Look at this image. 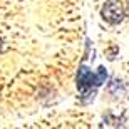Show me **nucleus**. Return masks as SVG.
<instances>
[{"instance_id":"f257e3e1","label":"nucleus","mask_w":129,"mask_h":129,"mask_svg":"<svg viewBox=\"0 0 129 129\" xmlns=\"http://www.w3.org/2000/svg\"><path fill=\"white\" fill-rule=\"evenodd\" d=\"M107 81V71L104 66H101L97 72H92L87 66H79L76 76V86L77 91L81 92L82 102H91L94 101L97 87H101L104 82Z\"/></svg>"},{"instance_id":"20e7f679","label":"nucleus","mask_w":129,"mask_h":129,"mask_svg":"<svg viewBox=\"0 0 129 129\" xmlns=\"http://www.w3.org/2000/svg\"><path fill=\"white\" fill-rule=\"evenodd\" d=\"M0 49H2V39H0Z\"/></svg>"},{"instance_id":"7ed1b4c3","label":"nucleus","mask_w":129,"mask_h":129,"mask_svg":"<svg viewBox=\"0 0 129 129\" xmlns=\"http://www.w3.org/2000/svg\"><path fill=\"white\" fill-rule=\"evenodd\" d=\"M126 15L129 17V4H127V7H126Z\"/></svg>"},{"instance_id":"f03ea898","label":"nucleus","mask_w":129,"mask_h":129,"mask_svg":"<svg viewBox=\"0 0 129 129\" xmlns=\"http://www.w3.org/2000/svg\"><path fill=\"white\" fill-rule=\"evenodd\" d=\"M101 15H102V19L111 25H117L121 24L126 17V9L124 5L117 2V0H109V2H106L102 5V9H101Z\"/></svg>"}]
</instances>
